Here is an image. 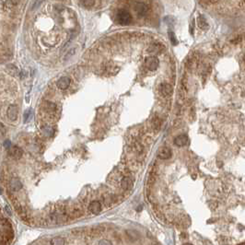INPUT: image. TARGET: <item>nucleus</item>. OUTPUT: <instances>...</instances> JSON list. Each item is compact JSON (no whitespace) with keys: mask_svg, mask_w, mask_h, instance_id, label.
Here are the masks:
<instances>
[{"mask_svg":"<svg viewBox=\"0 0 245 245\" xmlns=\"http://www.w3.org/2000/svg\"><path fill=\"white\" fill-rule=\"evenodd\" d=\"M95 3V0H81V5L85 7H91Z\"/></svg>","mask_w":245,"mask_h":245,"instance_id":"17","label":"nucleus"},{"mask_svg":"<svg viewBox=\"0 0 245 245\" xmlns=\"http://www.w3.org/2000/svg\"><path fill=\"white\" fill-rule=\"evenodd\" d=\"M162 48H163L162 44H161V43H154V44H152V45L149 46V53H158V52H161L162 50Z\"/></svg>","mask_w":245,"mask_h":245,"instance_id":"15","label":"nucleus"},{"mask_svg":"<svg viewBox=\"0 0 245 245\" xmlns=\"http://www.w3.org/2000/svg\"><path fill=\"white\" fill-rule=\"evenodd\" d=\"M89 209L93 214H99L102 211V204L98 201H92L89 205Z\"/></svg>","mask_w":245,"mask_h":245,"instance_id":"11","label":"nucleus"},{"mask_svg":"<svg viewBox=\"0 0 245 245\" xmlns=\"http://www.w3.org/2000/svg\"><path fill=\"white\" fill-rule=\"evenodd\" d=\"M197 25L200 29L202 30H206L208 29V23L204 15H199L197 18Z\"/></svg>","mask_w":245,"mask_h":245,"instance_id":"14","label":"nucleus"},{"mask_svg":"<svg viewBox=\"0 0 245 245\" xmlns=\"http://www.w3.org/2000/svg\"><path fill=\"white\" fill-rule=\"evenodd\" d=\"M5 5H6V7L12 8L16 5V0H6Z\"/></svg>","mask_w":245,"mask_h":245,"instance_id":"21","label":"nucleus"},{"mask_svg":"<svg viewBox=\"0 0 245 245\" xmlns=\"http://www.w3.org/2000/svg\"><path fill=\"white\" fill-rule=\"evenodd\" d=\"M22 149L20 148L17 146H10L8 149V154L9 156H11L12 158H19L21 156H22Z\"/></svg>","mask_w":245,"mask_h":245,"instance_id":"9","label":"nucleus"},{"mask_svg":"<svg viewBox=\"0 0 245 245\" xmlns=\"http://www.w3.org/2000/svg\"><path fill=\"white\" fill-rule=\"evenodd\" d=\"M14 238V231L12 229L10 222L7 218H1V237H0V242L1 244L9 243L12 239Z\"/></svg>","mask_w":245,"mask_h":245,"instance_id":"1","label":"nucleus"},{"mask_svg":"<svg viewBox=\"0 0 245 245\" xmlns=\"http://www.w3.org/2000/svg\"><path fill=\"white\" fill-rule=\"evenodd\" d=\"M169 38L170 40V43H173V45H177L178 44V41L176 39V36H175L173 31H169Z\"/></svg>","mask_w":245,"mask_h":245,"instance_id":"18","label":"nucleus"},{"mask_svg":"<svg viewBox=\"0 0 245 245\" xmlns=\"http://www.w3.org/2000/svg\"><path fill=\"white\" fill-rule=\"evenodd\" d=\"M70 82H71V80L68 77H62L58 79L56 85L60 90H66L69 87Z\"/></svg>","mask_w":245,"mask_h":245,"instance_id":"8","label":"nucleus"},{"mask_svg":"<svg viewBox=\"0 0 245 245\" xmlns=\"http://www.w3.org/2000/svg\"><path fill=\"white\" fill-rule=\"evenodd\" d=\"M4 146H5V148H6V149H8L10 148V146H11L10 141H8V140H6V141H5V143H4Z\"/></svg>","mask_w":245,"mask_h":245,"instance_id":"25","label":"nucleus"},{"mask_svg":"<svg viewBox=\"0 0 245 245\" xmlns=\"http://www.w3.org/2000/svg\"><path fill=\"white\" fill-rule=\"evenodd\" d=\"M112 242L111 241H105V240H102V241H101L100 242H99V244H111Z\"/></svg>","mask_w":245,"mask_h":245,"instance_id":"27","label":"nucleus"},{"mask_svg":"<svg viewBox=\"0 0 245 245\" xmlns=\"http://www.w3.org/2000/svg\"><path fill=\"white\" fill-rule=\"evenodd\" d=\"M121 186L125 190H129L133 187V182L129 177H124L121 181Z\"/></svg>","mask_w":245,"mask_h":245,"instance_id":"13","label":"nucleus"},{"mask_svg":"<svg viewBox=\"0 0 245 245\" xmlns=\"http://www.w3.org/2000/svg\"><path fill=\"white\" fill-rule=\"evenodd\" d=\"M43 0H35L31 6V10H35V9L39 8L40 6L43 4Z\"/></svg>","mask_w":245,"mask_h":245,"instance_id":"20","label":"nucleus"},{"mask_svg":"<svg viewBox=\"0 0 245 245\" xmlns=\"http://www.w3.org/2000/svg\"><path fill=\"white\" fill-rule=\"evenodd\" d=\"M188 140L189 139H188V137L186 136V134H180V136H178L174 139V144L178 146H183L187 145Z\"/></svg>","mask_w":245,"mask_h":245,"instance_id":"12","label":"nucleus"},{"mask_svg":"<svg viewBox=\"0 0 245 245\" xmlns=\"http://www.w3.org/2000/svg\"><path fill=\"white\" fill-rule=\"evenodd\" d=\"M4 131H5V126H4L3 124H1V133H2V134H4Z\"/></svg>","mask_w":245,"mask_h":245,"instance_id":"28","label":"nucleus"},{"mask_svg":"<svg viewBox=\"0 0 245 245\" xmlns=\"http://www.w3.org/2000/svg\"><path fill=\"white\" fill-rule=\"evenodd\" d=\"M75 52H76V48H74V49H71V50L67 53V55L65 56V59L66 60H68L72 55H74V54H75Z\"/></svg>","mask_w":245,"mask_h":245,"instance_id":"24","label":"nucleus"},{"mask_svg":"<svg viewBox=\"0 0 245 245\" xmlns=\"http://www.w3.org/2000/svg\"><path fill=\"white\" fill-rule=\"evenodd\" d=\"M7 70L11 73V74H13V75H17L18 73H19V70H18L17 66H14V65H7Z\"/></svg>","mask_w":245,"mask_h":245,"instance_id":"19","label":"nucleus"},{"mask_svg":"<svg viewBox=\"0 0 245 245\" xmlns=\"http://www.w3.org/2000/svg\"><path fill=\"white\" fill-rule=\"evenodd\" d=\"M32 116V111H31V109L30 110H27V111L25 112V114H24V120H25V122H28Z\"/></svg>","mask_w":245,"mask_h":245,"instance_id":"22","label":"nucleus"},{"mask_svg":"<svg viewBox=\"0 0 245 245\" xmlns=\"http://www.w3.org/2000/svg\"><path fill=\"white\" fill-rule=\"evenodd\" d=\"M243 59H244V61H245V54H244V56H243Z\"/></svg>","mask_w":245,"mask_h":245,"instance_id":"29","label":"nucleus"},{"mask_svg":"<svg viewBox=\"0 0 245 245\" xmlns=\"http://www.w3.org/2000/svg\"><path fill=\"white\" fill-rule=\"evenodd\" d=\"M5 208H6V209H5V210H6V212H7V213H8V215H11V214H12V211H11L10 207H9L8 205H6V207H5Z\"/></svg>","mask_w":245,"mask_h":245,"instance_id":"26","label":"nucleus"},{"mask_svg":"<svg viewBox=\"0 0 245 245\" xmlns=\"http://www.w3.org/2000/svg\"><path fill=\"white\" fill-rule=\"evenodd\" d=\"M50 243L55 244V245H64V244H66V241L62 237H55V238L52 239Z\"/></svg>","mask_w":245,"mask_h":245,"instance_id":"16","label":"nucleus"},{"mask_svg":"<svg viewBox=\"0 0 245 245\" xmlns=\"http://www.w3.org/2000/svg\"><path fill=\"white\" fill-rule=\"evenodd\" d=\"M19 110L16 105H9L7 110V116L10 121H16L18 118Z\"/></svg>","mask_w":245,"mask_h":245,"instance_id":"5","label":"nucleus"},{"mask_svg":"<svg viewBox=\"0 0 245 245\" xmlns=\"http://www.w3.org/2000/svg\"><path fill=\"white\" fill-rule=\"evenodd\" d=\"M134 10H136L137 12V14L140 17H143L145 16L146 13H148V6H146V4L142 3V2H138L137 3L136 5H134Z\"/></svg>","mask_w":245,"mask_h":245,"instance_id":"6","label":"nucleus"},{"mask_svg":"<svg viewBox=\"0 0 245 245\" xmlns=\"http://www.w3.org/2000/svg\"><path fill=\"white\" fill-rule=\"evenodd\" d=\"M171 155H173V152H171V149L168 148V146H163L158 152V158H161V160H168V158L171 157Z\"/></svg>","mask_w":245,"mask_h":245,"instance_id":"7","label":"nucleus"},{"mask_svg":"<svg viewBox=\"0 0 245 245\" xmlns=\"http://www.w3.org/2000/svg\"><path fill=\"white\" fill-rule=\"evenodd\" d=\"M158 90H160V93L164 96V97H167V96H170L173 92V86L169 83H162L160 85V88H158Z\"/></svg>","mask_w":245,"mask_h":245,"instance_id":"4","label":"nucleus"},{"mask_svg":"<svg viewBox=\"0 0 245 245\" xmlns=\"http://www.w3.org/2000/svg\"><path fill=\"white\" fill-rule=\"evenodd\" d=\"M153 125L156 127V129H158L161 126V120L160 119H158V118H155L153 120Z\"/></svg>","mask_w":245,"mask_h":245,"instance_id":"23","label":"nucleus"},{"mask_svg":"<svg viewBox=\"0 0 245 245\" xmlns=\"http://www.w3.org/2000/svg\"><path fill=\"white\" fill-rule=\"evenodd\" d=\"M145 65L149 70L154 71L160 65V61L156 56H149L145 59Z\"/></svg>","mask_w":245,"mask_h":245,"instance_id":"3","label":"nucleus"},{"mask_svg":"<svg viewBox=\"0 0 245 245\" xmlns=\"http://www.w3.org/2000/svg\"><path fill=\"white\" fill-rule=\"evenodd\" d=\"M115 20L120 25H128L132 21V17L128 11L125 9H120L116 13Z\"/></svg>","mask_w":245,"mask_h":245,"instance_id":"2","label":"nucleus"},{"mask_svg":"<svg viewBox=\"0 0 245 245\" xmlns=\"http://www.w3.org/2000/svg\"><path fill=\"white\" fill-rule=\"evenodd\" d=\"M9 187H10V189L12 191L18 192L22 188V183L19 179H16V178L11 179L10 182H9Z\"/></svg>","mask_w":245,"mask_h":245,"instance_id":"10","label":"nucleus"}]
</instances>
